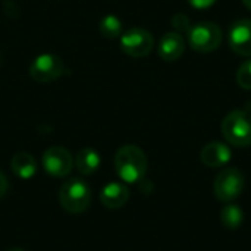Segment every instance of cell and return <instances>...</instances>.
Segmentation results:
<instances>
[{
	"label": "cell",
	"mask_w": 251,
	"mask_h": 251,
	"mask_svg": "<svg viewBox=\"0 0 251 251\" xmlns=\"http://www.w3.org/2000/svg\"><path fill=\"white\" fill-rule=\"evenodd\" d=\"M115 171L118 176L128 184L143 181L147 172V157L144 151L134 144L122 146L115 154Z\"/></svg>",
	"instance_id": "cell-1"
},
{
	"label": "cell",
	"mask_w": 251,
	"mask_h": 251,
	"mask_svg": "<svg viewBox=\"0 0 251 251\" xmlns=\"http://www.w3.org/2000/svg\"><path fill=\"white\" fill-rule=\"evenodd\" d=\"M224 138L234 147L251 144V115L246 110H232L222 121Z\"/></svg>",
	"instance_id": "cell-2"
},
{
	"label": "cell",
	"mask_w": 251,
	"mask_h": 251,
	"mask_svg": "<svg viewBox=\"0 0 251 251\" xmlns=\"http://www.w3.org/2000/svg\"><path fill=\"white\" fill-rule=\"evenodd\" d=\"M59 203L69 213H82L91 203V190L84 181L72 178L62 184L59 190Z\"/></svg>",
	"instance_id": "cell-3"
},
{
	"label": "cell",
	"mask_w": 251,
	"mask_h": 251,
	"mask_svg": "<svg viewBox=\"0 0 251 251\" xmlns=\"http://www.w3.org/2000/svg\"><path fill=\"white\" fill-rule=\"evenodd\" d=\"M190 47L199 53H210L222 43V29L213 22H197L187 32Z\"/></svg>",
	"instance_id": "cell-4"
},
{
	"label": "cell",
	"mask_w": 251,
	"mask_h": 251,
	"mask_svg": "<svg viewBox=\"0 0 251 251\" xmlns=\"http://www.w3.org/2000/svg\"><path fill=\"white\" fill-rule=\"evenodd\" d=\"M244 190V175L237 168H226L218 174L213 182V191L218 200L231 203L241 196Z\"/></svg>",
	"instance_id": "cell-5"
},
{
	"label": "cell",
	"mask_w": 251,
	"mask_h": 251,
	"mask_svg": "<svg viewBox=\"0 0 251 251\" xmlns=\"http://www.w3.org/2000/svg\"><path fill=\"white\" fill-rule=\"evenodd\" d=\"M153 47L154 38L144 28H131L121 35V49L131 57H144Z\"/></svg>",
	"instance_id": "cell-6"
},
{
	"label": "cell",
	"mask_w": 251,
	"mask_h": 251,
	"mask_svg": "<svg viewBox=\"0 0 251 251\" xmlns=\"http://www.w3.org/2000/svg\"><path fill=\"white\" fill-rule=\"evenodd\" d=\"M62 72H63L62 59L51 53H44L37 56L29 66V75L37 82H51L56 78H59Z\"/></svg>",
	"instance_id": "cell-7"
},
{
	"label": "cell",
	"mask_w": 251,
	"mask_h": 251,
	"mask_svg": "<svg viewBox=\"0 0 251 251\" xmlns=\"http://www.w3.org/2000/svg\"><path fill=\"white\" fill-rule=\"evenodd\" d=\"M43 166L49 175L62 178L71 174L72 166H74V159L66 149L54 146L44 151Z\"/></svg>",
	"instance_id": "cell-8"
},
{
	"label": "cell",
	"mask_w": 251,
	"mask_h": 251,
	"mask_svg": "<svg viewBox=\"0 0 251 251\" xmlns=\"http://www.w3.org/2000/svg\"><path fill=\"white\" fill-rule=\"evenodd\" d=\"M228 43L237 54L251 57V19H240L232 24Z\"/></svg>",
	"instance_id": "cell-9"
},
{
	"label": "cell",
	"mask_w": 251,
	"mask_h": 251,
	"mask_svg": "<svg viewBox=\"0 0 251 251\" xmlns=\"http://www.w3.org/2000/svg\"><path fill=\"white\" fill-rule=\"evenodd\" d=\"M232 157V151L228 144L221 141H212L206 144L200 151L201 163L209 168H221L226 165Z\"/></svg>",
	"instance_id": "cell-10"
},
{
	"label": "cell",
	"mask_w": 251,
	"mask_h": 251,
	"mask_svg": "<svg viewBox=\"0 0 251 251\" xmlns=\"http://www.w3.org/2000/svg\"><path fill=\"white\" fill-rule=\"evenodd\" d=\"M185 51V40L179 32H166L160 41H159V47H157V53L160 56V59H163L165 62H175L178 60Z\"/></svg>",
	"instance_id": "cell-11"
},
{
	"label": "cell",
	"mask_w": 251,
	"mask_h": 251,
	"mask_svg": "<svg viewBox=\"0 0 251 251\" xmlns=\"http://www.w3.org/2000/svg\"><path fill=\"white\" fill-rule=\"evenodd\" d=\"M129 200V191L126 185L121 182H110L103 187L100 193V201L107 209H121Z\"/></svg>",
	"instance_id": "cell-12"
},
{
	"label": "cell",
	"mask_w": 251,
	"mask_h": 251,
	"mask_svg": "<svg viewBox=\"0 0 251 251\" xmlns=\"http://www.w3.org/2000/svg\"><path fill=\"white\" fill-rule=\"evenodd\" d=\"M10 169L12 172L21 178V179H29L37 172V162L35 159L25 151L16 153L10 160Z\"/></svg>",
	"instance_id": "cell-13"
},
{
	"label": "cell",
	"mask_w": 251,
	"mask_h": 251,
	"mask_svg": "<svg viewBox=\"0 0 251 251\" xmlns=\"http://www.w3.org/2000/svg\"><path fill=\"white\" fill-rule=\"evenodd\" d=\"M75 165L82 175H91L100 166V156L93 149H82L75 159Z\"/></svg>",
	"instance_id": "cell-14"
},
{
	"label": "cell",
	"mask_w": 251,
	"mask_h": 251,
	"mask_svg": "<svg viewBox=\"0 0 251 251\" xmlns=\"http://www.w3.org/2000/svg\"><path fill=\"white\" fill-rule=\"evenodd\" d=\"M243 219H244V213L238 204L229 203L221 212V222L226 229H231V231L238 229L243 224Z\"/></svg>",
	"instance_id": "cell-15"
},
{
	"label": "cell",
	"mask_w": 251,
	"mask_h": 251,
	"mask_svg": "<svg viewBox=\"0 0 251 251\" xmlns=\"http://www.w3.org/2000/svg\"><path fill=\"white\" fill-rule=\"evenodd\" d=\"M100 32L106 38H118L122 35V22L115 15H107L100 21Z\"/></svg>",
	"instance_id": "cell-16"
},
{
	"label": "cell",
	"mask_w": 251,
	"mask_h": 251,
	"mask_svg": "<svg viewBox=\"0 0 251 251\" xmlns=\"http://www.w3.org/2000/svg\"><path fill=\"white\" fill-rule=\"evenodd\" d=\"M237 82L241 88L251 90V59L241 63L237 72Z\"/></svg>",
	"instance_id": "cell-17"
},
{
	"label": "cell",
	"mask_w": 251,
	"mask_h": 251,
	"mask_svg": "<svg viewBox=\"0 0 251 251\" xmlns=\"http://www.w3.org/2000/svg\"><path fill=\"white\" fill-rule=\"evenodd\" d=\"M172 26L176 29V32H188L191 28L190 18L185 13H176L172 16Z\"/></svg>",
	"instance_id": "cell-18"
},
{
	"label": "cell",
	"mask_w": 251,
	"mask_h": 251,
	"mask_svg": "<svg viewBox=\"0 0 251 251\" xmlns=\"http://www.w3.org/2000/svg\"><path fill=\"white\" fill-rule=\"evenodd\" d=\"M216 0H188V3L196 9H207L210 7Z\"/></svg>",
	"instance_id": "cell-19"
},
{
	"label": "cell",
	"mask_w": 251,
	"mask_h": 251,
	"mask_svg": "<svg viewBox=\"0 0 251 251\" xmlns=\"http://www.w3.org/2000/svg\"><path fill=\"white\" fill-rule=\"evenodd\" d=\"M7 188H9L7 178H6V175L0 171V199L4 197V194L7 193Z\"/></svg>",
	"instance_id": "cell-20"
},
{
	"label": "cell",
	"mask_w": 251,
	"mask_h": 251,
	"mask_svg": "<svg viewBox=\"0 0 251 251\" xmlns=\"http://www.w3.org/2000/svg\"><path fill=\"white\" fill-rule=\"evenodd\" d=\"M243 3H244V6H246L247 9H250L251 10V0H243Z\"/></svg>",
	"instance_id": "cell-21"
},
{
	"label": "cell",
	"mask_w": 251,
	"mask_h": 251,
	"mask_svg": "<svg viewBox=\"0 0 251 251\" xmlns=\"http://www.w3.org/2000/svg\"><path fill=\"white\" fill-rule=\"evenodd\" d=\"M7 251H25V250H22V249H12V250H7Z\"/></svg>",
	"instance_id": "cell-22"
}]
</instances>
